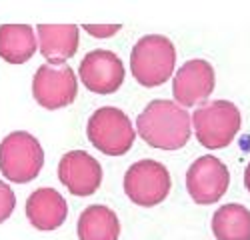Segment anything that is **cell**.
Wrapping results in <instances>:
<instances>
[{
    "mask_svg": "<svg viewBox=\"0 0 250 240\" xmlns=\"http://www.w3.org/2000/svg\"><path fill=\"white\" fill-rule=\"evenodd\" d=\"M192 116L170 100H152L136 120V130L146 144L158 150H178L190 138Z\"/></svg>",
    "mask_w": 250,
    "mask_h": 240,
    "instance_id": "obj_1",
    "label": "cell"
},
{
    "mask_svg": "<svg viewBox=\"0 0 250 240\" xmlns=\"http://www.w3.org/2000/svg\"><path fill=\"white\" fill-rule=\"evenodd\" d=\"M176 50L166 36L148 34L142 36L132 48L130 70L136 82L146 88L164 84L174 72Z\"/></svg>",
    "mask_w": 250,
    "mask_h": 240,
    "instance_id": "obj_2",
    "label": "cell"
},
{
    "mask_svg": "<svg viewBox=\"0 0 250 240\" xmlns=\"http://www.w3.org/2000/svg\"><path fill=\"white\" fill-rule=\"evenodd\" d=\"M44 150L28 132L16 130L0 142V172L8 182L26 184L40 174Z\"/></svg>",
    "mask_w": 250,
    "mask_h": 240,
    "instance_id": "obj_3",
    "label": "cell"
},
{
    "mask_svg": "<svg viewBox=\"0 0 250 240\" xmlns=\"http://www.w3.org/2000/svg\"><path fill=\"white\" fill-rule=\"evenodd\" d=\"M194 134L208 150L224 148L236 138L240 130V110L228 100L206 102L192 114Z\"/></svg>",
    "mask_w": 250,
    "mask_h": 240,
    "instance_id": "obj_4",
    "label": "cell"
},
{
    "mask_svg": "<svg viewBox=\"0 0 250 240\" xmlns=\"http://www.w3.org/2000/svg\"><path fill=\"white\" fill-rule=\"evenodd\" d=\"M86 134L92 146L108 156L126 154L136 136L130 118L116 106L98 108L88 118Z\"/></svg>",
    "mask_w": 250,
    "mask_h": 240,
    "instance_id": "obj_5",
    "label": "cell"
},
{
    "mask_svg": "<svg viewBox=\"0 0 250 240\" xmlns=\"http://www.w3.org/2000/svg\"><path fill=\"white\" fill-rule=\"evenodd\" d=\"M170 174L156 160L144 158L134 162L124 174V192L138 206H156L170 192Z\"/></svg>",
    "mask_w": 250,
    "mask_h": 240,
    "instance_id": "obj_6",
    "label": "cell"
},
{
    "mask_svg": "<svg viewBox=\"0 0 250 240\" xmlns=\"http://www.w3.org/2000/svg\"><path fill=\"white\" fill-rule=\"evenodd\" d=\"M78 92L74 70L68 64H42L32 78L34 100L48 110L64 108L74 102Z\"/></svg>",
    "mask_w": 250,
    "mask_h": 240,
    "instance_id": "obj_7",
    "label": "cell"
},
{
    "mask_svg": "<svg viewBox=\"0 0 250 240\" xmlns=\"http://www.w3.org/2000/svg\"><path fill=\"white\" fill-rule=\"evenodd\" d=\"M230 182V172L222 160L212 154H204L196 158L186 172V188L194 202L214 204L224 196Z\"/></svg>",
    "mask_w": 250,
    "mask_h": 240,
    "instance_id": "obj_8",
    "label": "cell"
},
{
    "mask_svg": "<svg viewBox=\"0 0 250 240\" xmlns=\"http://www.w3.org/2000/svg\"><path fill=\"white\" fill-rule=\"evenodd\" d=\"M78 74L82 84L96 94H112L124 82L122 60L114 52L102 48H96L82 58Z\"/></svg>",
    "mask_w": 250,
    "mask_h": 240,
    "instance_id": "obj_9",
    "label": "cell"
},
{
    "mask_svg": "<svg viewBox=\"0 0 250 240\" xmlns=\"http://www.w3.org/2000/svg\"><path fill=\"white\" fill-rule=\"evenodd\" d=\"M58 178L74 196H90L100 188L102 168L98 160L84 150H72L62 156Z\"/></svg>",
    "mask_w": 250,
    "mask_h": 240,
    "instance_id": "obj_10",
    "label": "cell"
},
{
    "mask_svg": "<svg viewBox=\"0 0 250 240\" xmlns=\"http://www.w3.org/2000/svg\"><path fill=\"white\" fill-rule=\"evenodd\" d=\"M214 90V70L210 62L200 58L184 62L172 80V94L182 106H194Z\"/></svg>",
    "mask_w": 250,
    "mask_h": 240,
    "instance_id": "obj_11",
    "label": "cell"
},
{
    "mask_svg": "<svg viewBox=\"0 0 250 240\" xmlns=\"http://www.w3.org/2000/svg\"><path fill=\"white\" fill-rule=\"evenodd\" d=\"M66 200L54 188H38L26 200V218L36 230H56L66 220Z\"/></svg>",
    "mask_w": 250,
    "mask_h": 240,
    "instance_id": "obj_12",
    "label": "cell"
},
{
    "mask_svg": "<svg viewBox=\"0 0 250 240\" xmlns=\"http://www.w3.org/2000/svg\"><path fill=\"white\" fill-rule=\"evenodd\" d=\"M38 44L48 64H66L78 50L76 24H38Z\"/></svg>",
    "mask_w": 250,
    "mask_h": 240,
    "instance_id": "obj_13",
    "label": "cell"
},
{
    "mask_svg": "<svg viewBox=\"0 0 250 240\" xmlns=\"http://www.w3.org/2000/svg\"><path fill=\"white\" fill-rule=\"evenodd\" d=\"M76 230L80 240H118L120 220L108 206L92 204L82 210Z\"/></svg>",
    "mask_w": 250,
    "mask_h": 240,
    "instance_id": "obj_14",
    "label": "cell"
},
{
    "mask_svg": "<svg viewBox=\"0 0 250 240\" xmlns=\"http://www.w3.org/2000/svg\"><path fill=\"white\" fill-rule=\"evenodd\" d=\"M36 52V36L30 24L0 26V56L10 64H24Z\"/></svg>",
    "mask_w": 250,
    "mask_h": 240,
    "instance_id": "obj_15",
    "label": "cell"
},
{
    "mask_svg": "<svg viewBox=\"0 0 250 240\" xmlns=\"http://www.w3.org/2000/svg\"><path fill=\"white\" fill-rule=\"evenodd\" d=\"M216 240H250V210L242 204H224L212 216Z\"/></svg>",
    "mask_w": 250,
    "mask_h": 240,
    "instance_id": "obj_16",
    "label": "cell"
},
{
    "mask_svg": "<svg viewBox=\"0 0 250 240\" xmlns=\"http://www.w3.org/2000/svg\"><path fill=\"white\" fill-rule=\"evenodd\" d=\"M14 206H16V198H14L12 188L0 180V224H2L4 220H8Z\"/></svg>",
    "mask_w": 250,
    "mask_h": 240,
    "instance_id": "obj_17",
    "label": "cell"
},
{
    "mask_svg": "<svg viewBox=\"0 0 250 240\" xmlns=\"http://www.w3.org/2000/svg\"><path fill=\"white\" fill-rule=\"evenodd\" d=\"M82 28L88 34H92L94 38H108L120 30V24H84Z\"/></svg>",
    "mask_w": 250,
    "mask_h": 240,
    "instance_id": "obj_18",
    "label": "cell"
},
{
    "mask_svg": "<svg viewBox=\"0 0 250 240\" xmlns=\"http://www.w3.org/2000/svg\"><path fill=\"white\" fill-rule=\"evenodd\" d=\"M244 186H246V190L250 192V162H248V166H246V170H244Z\"/></svg>",
    "mask_w": 250,
    "mask_h": 240,
    "instance_id": "obj_19",
    "label": "cell"
}]
</instances>
